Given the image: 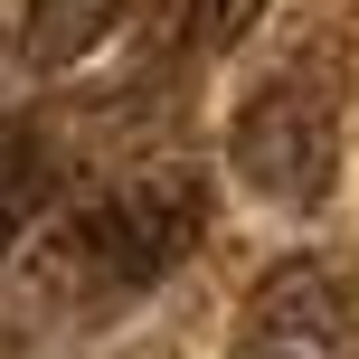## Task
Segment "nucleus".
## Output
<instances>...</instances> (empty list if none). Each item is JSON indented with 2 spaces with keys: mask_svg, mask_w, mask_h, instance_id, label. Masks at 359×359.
<instances>
[{
  "mask_svg": "<svg viewBox=\"0 0 359 359\" xmlns=\"http://www.w3.org/2000/svg\"><path fill=\"white\" fill-rule=\"evenodd\" d=\"M123 19H133V0H29V10H19V57H29L38 76H67V67H86Z\"/></svg>",
  "mask_w": 359,
  "mask_h": 359,
  "instance_id": "obj_5",
  "label": "nucleus"
},
{
  "mask_svg": "<svg viewBox=\"0 0 359 359\" xmlns=\"http://www.w3.org/2000/svg\"><path fill=\"white\" fill-rule=\"evenodd\" d=\"M57 189H67L57 142H48V133H29V123H10V133H0V265H10L38 227H48Z\"/></svg>",
  "mask_w": 359,
  "mask_h": 359,
  "instance_id": "obj_4",
  "label": "nucleus"
},
{
  "mask_svg": "<svg viewBox=\"0 0 359 359\" xmlns=\"http://www.w3.org/2000/svg\"><path fill=\"white\" fill-rule=\"evenodd\" d=\"M217 189L198 161H142L114 170L57 217L48 236H29V255H10L0 284V359H29L38 341L114 322L123 303L161 293L198 246H208Z\"/></svg>",
  "mask_w": 359,
  "mask_h": 359,
  "instance_id": "obj_1",
  "label": "nucleus"
},
{
  "mask_svg": "<svg viewBox=\"0 0 359 359\" xmlns=\"http://www.w3.org/2000/svg\"><path fill=\"white\" fill-rule=\"evenodd\" d=\"M350 322H359V303H350V284L322 265V255H284V265L246 293L255 350H293V359H303V350H341Z\"/></svg>",
  "mask_w": 359,
  "mask_h": 359,
  "instance_id": "obj_3",
  "label": "nucleus"
},
{
  "mask_svg": "<svg viewBox=\"0 0 359 359\" xmlns=\"http://www.w3.org/2000/svg\"><path fill=\"white\" fill-rule=\"evenodd\" d=\"M255 359H293V350H255Z\"/></svg>",
  "mask_w": 359,
  "mask_h": 359,
  "instance_id": "obj_6",
  "label": "nucleus"
},
{
  "mask_svg": "<svg viewBox=\"0 0 359 359\" xmlns=\"http://www.w3.org/2000/svg\"><path fill=\"white\" fill-rule=\"evenodd\" d=\"M227 161L265 208L312 217L331 189H341V95H331L322 67H284L236 104L227 123Z\"/></svg>",
  "mask_w": 359,
  "mask_h": 359,
  "instance_id": "obj_2",
  "label": "nucleus"
}]
</instances>
